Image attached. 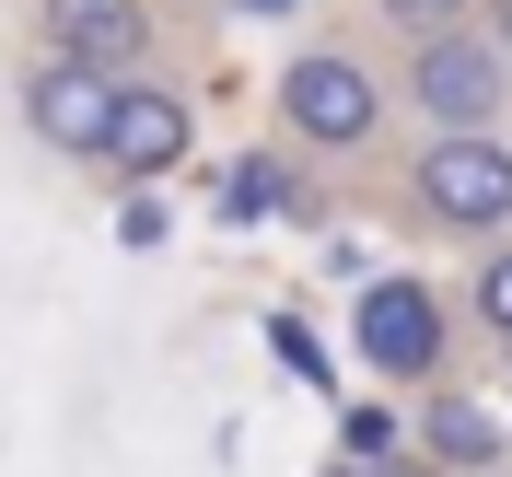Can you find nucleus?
Instances as JSON below:
<instances>
[{"label": "nucleus", "mask_w": 512, "mask_h": 477, "mask_svg": "<svg viewBox=\"0 0 512 477\" xmlns=\"http://www.w3.org/2000/svg\"><path fill=\"white\" fill-rule=\"evenodd\" d=\"M280 128L303 140V152H373L384 128V82L361 70L350 35H303L280 59Z\"/></svg>", "instance_id": "f257e3e1"}, {"label": "nucleus", "mask_w": 512, "mask_h": 477, "mask_svg": "<svg viewBox=\"0 0 512 477\" xmlns=\"http://www.w3.org/2000/svg\"><path fill=\"white\" fill-rule=\"evenodd\" d=\"M408 105L431 117V140H501V117H512V59L489 47L478 24L419 35V47H408Z\"/></svg>", "instance_id": "f03ea898"}, {"label": "nucleus", "mask_w": 512, "mask_h": 477, "mask_svg": "<svg viewBox=\"0 0 512 477\" xmlns=\"http://www.w3.org/2000/svg\"><path fill=\"white\" fill-rule=\"evenodd\" d=\"M350 350H361V373H373V384H443V361H454L443 291H431V280H361Z\"/></svg>", "instance_id": "7ed1b4c3"}, {"label": "nucleus", "mask_w": 512, "mask_h": 477, "mask_svg": "<svg viewBox=\"0 0 512 477\" xmlns=\"http://www.w3.org/2000/svg\"><path fill=\"white\" fill-rule=\"evenodd\" d=\"M408 198H419V222H443V233H501L512 222V152L501 140H419Z\"/></svg>", "instance_id": "20e7f679"}, {"label": "nucleus", "mask_w": 512, "mask_h": 477, "mask_svg": "<svg viewBox=\"0 0 512 477\" xmlns=\"http://www.w3.org/2000/svg\"><path fill=\"white\" fill-rule=\"evenodd\" d=\"M187 152H198V105L175 94V82H152V70L117 82V117H105V152H94V163H117L128 187H163Z\"/></svg>", "instance_id": "39448f33"}, {"label": "nucleus", "mask_w": 512, "mask_h": 477, "mask_svg": "<svg viewBox=\"0 0 512 477\" xmlns=\"http://www.w3.org/2000/svg\"><path fill=\"white\" fill-rule=\"evenodd\" d=\"M105 117H117V82H105V70H82V59H35L24 70V128L47 140V152L94 163L105 152Z\"/></svg>", "instance_id": "423d86ee"}, {"label": "nucleus", "mask_w": 512, "mask_h": 477, "mask_svg": "<svg viewBox=\"0 0 512 477\" xmlns=\"http://www.w3.org/2000/svg\"><path fill=\"white\" fill-rule=\"evenodd\" d=\"M35 12H47V59L140 82V59H152V0H35Z\"/></svg>", "instance_id": "0eeeda50"}, {"label": "nucleus", "mask_w": 512, "mask_h": 477, "mask_svg": "<svg viewBox=\"0 0 512 477\" xmlns=\"http://www.w3.org/2000/svg\"><path fill=\"white\" fill-rule=\"evenodd\" d=\"M419 443H431V466H501V419L478 396H431L419 408Z\"/></svg>", "instance_id": "6e6552de"}, {"label": "nucleus", "mask_w": 512, "mask_h": 477, "mask_svg": "<svg viewBox=\"0 0 512 477\" xmlns=\"http://www.w3.org/2000/svg\"><path fill=\"white\" fill-rule=\"evenodd\" d=\"M268 210H291V222H303L315 198H303V187L280 175V152H245V163L222 175V222H268Z\"/></svg>", "instance_id": "1a4fd4ad"}, {"label": "nucleus", "mask_w": 512, "mask_h": 477, "mask_svg": "<svg viewBox=\"0 0 512 477\" xmlns=\"http://www.w3.org/2000/svg\"><path fill=\"white\" fill-rule=\"evenodd\" d=\"M268 361H280V373H303V384H338V361H326V338H315V315H303V303H280V315H268Z\"/></svg>", "instance_id": "9d476101"}, {"label": "nucleus", "mask_w": 512, "mask_h": 477, "mask_svg": "<svg viewBox=\"0 0 512 477\" xmlns=\"http://www.w3.org/2000/svg\"><path fill=\"white\" fill-rule=\"evenodd\" d=\"M338 443H350V454H338V466H396V454H408V431H396V408H350V419H338Z\"/></svg>", "instance_id": "9b49d317"}, {"label": "nucleus", "mask_w": 512, "mask_h": 477, "mask_svg": "<svg viewBox=\"0 0 512 477\" xmlns=\"http://www.w3.org/2000/svg\"><path fill=\"white\" fill-rule=\"evenodd\" d=\"M373 12H384L396 35H408V47H419V35H454V24H478V0H373Z\"/></svg>", "instance_id": "f8f14e48"}, {"label": "nucleus", "mask_w": 512, "mask_h": 477, "mask_svg": "<svg viewBox=\"0 0 512 477\" xmlns=\"http://www.w3.org/2000/svg\"><path fill=\"white\" fill-rule=\"evenodd\" d=\"M478 326L512 350V245H489V256H478Z\"/></svg>", "instance_id": "ddd939ff"}, {"label": "nucleus", "mask_w": 512, "mask_h": 477, "mask_svg": "<svg viewBox=\"0 0 512 477\" xmlns=\"http://www.w3.org/2000/svg\"><path fill=\"white\" fill-rule=\"evenodd\" d=\"M478 35H489V47L512 59V0H478Z\"/></svg>", "instance_id": "4468645a"}, {"label": "nucleus", "mask_w": 512, "mask_h": 477, "mask_svg": "<svg viewBox=\"0 0 512 477\" xmlns=\"http://www.w3.org/2000/svg\"><path fill=\"white\" fill-rule=\"evenodd\" d=\"M233 12H256V24H280V12H291V0H233Z\"/></svg>", "instance_id": "2eb2a0df"}, {"label": "nucleus", "mask_w": 512, "mask_h": 477, "mask_svg": "<svg viewBox=\"0 0 512 477\" xmlns=\"http://www.w3.org/2000/svg\"><path fill=\"white\" fill-rule=\"evenodd\" d=\"M384 477H431V466H408V454H396V466H384Z\"/></svg>", "instance_id": "dca6fc26"}, {"label": "nucleus", "mask_w": 512, "mask_h": 477, "mask_svg": "<svg viewBox=\"0 0 512 477\" xmlns=\"http://www.w3.org/2000/svg\"><path fill=\"white\" fill-rule=\"evenodd\" d=\"M326 477H373V466H326Z\"/></svg>", "instance_id": "f3484780"}]
</instances>
